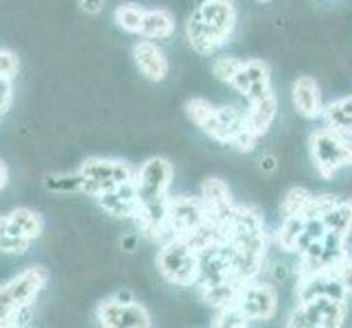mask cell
<instances>
[{
    "label": "cell",
    "instance_id": "obj_1",
    "mask_svg": "<svg viewBox=\"0 0 352 328\" xmlns=\"http://www.w3.org/2000/svg\"><path fill=\"white\" fill-rule=\"evenodd\" d=\"M226 232L234 278L241 285L256 281L258 274L263 272L267 245H270L263 217L254 208H248V206H234V210L226 223Z\"/></svg>",
    "mask_w": 352,
    "mask_h": 328
},
{
    "label": "cell",
    "instance_id": "obj_2",
    "mask_svg": "<svg viewBox=\"0 0 352 328\" xmlns=\"http://www.w3.org/2000/svg\"><path fill=\"white\" fill-rule=\"evenodd\" d=\"M157 272L175 287H192L199 278V254L182 237H168L160 243L155 256Z\"/></svg>",
    "mask_w": 352,
    "mask_h": 328
},
{
    "label": "cell",
    "instance_id": "obj_3",
    "mask_svg": "<svg viewBox=\"0 0 352 328\" xmlns=\"http://www.w3.org/2000/svg\"><path fill=\"white\" fill-rule=\"evenodd\" d=\"M311 160L315 171L324 179H331L339 168L352 164V142L348 136H342L329 127H322L309 138Z\"/></svg>",
    "mask_w": 352,
    "mask_h": 328
},
{
    "label": "cell",
    "instance_id": "obj_4",
    "mask_svg": "<svg viewBox=\"0 0 352 328\" xmlns=\"http://www.w3.org/2000/svg\"><path fill=\"white\" fill-rule=\"evenodd\" d=\"M77 175H79V190L96 197V195H101L103 190L127 184V182L136 177V171L123 160L88 157V160L81 164Z\"/></svg>",
    "mask_w": 352,
    "mask_h": 328
},
{
    "label": "cell",
    "instance_id": "obj_5",
    "mask_svg": "<svg viewBox=\"0 0 352 328\" xmlns=\"http://www.w3.org/2000/svg\"><path fill=\"white\" fill-rule=\"evenodd\" d=\"M346 320V300L318 296L307 302H298L291 311L289 328H339Z\"/></svg>",
    "mask_w": 352,
    "mask_h": 328
},
{
    "label": "cell",
    "instance_id": "obj_6",
    "mask_svg": "<svg viewBox=\"0 0 352 328\" xmlns=\"http://www.w3.org/2000/svg\"><path fill=\"white\" fill-rule=\"evenodd\" d=\"M210 217L201 197H168L166 204V232L168 237H184Z\"/></svg>",
    "mask_w": 352,
    "mask_h": 328
},
{
    "label": "cell",
    "instance_id": "obj_7",
    "mask_svg": "<svg viewBox=\"0 0 352 328\" xmlns=\"http://www.w3.org/2000/svg\"><path fill=\"white\" fill-rule=\"evenodd\" d=\"M96 320L105 328H149L151 315L140 302H120L116 298L101 300L96 305Z\"/></svg>",
    "mask_w": 352,
    "mask_h": 328
},
{
    "label": "cell",
    "instance_id": "obj_8",
    "mask_svg": "<svg viewBox=\"0 0 352 328\" xmlns=\"http://www.w3.org/2000/svg\"><path fill=\"white\" fill-rule=\"evenodd\" d=\"M234 305L248 315L250 322H270L278 311V294L272 285L250 281L239 287Z\"/></svg>",
    "mask_w": 352,
    "mask_h": 328
},
{
    "label": "cell",
    "instance_id": "obj_9",
    "mask_svg": "<svg viewBox=\"0 0 352 328\" xmlns=\"http://www.w3.org/2000/svg\"><path fill=\"white\" fill-rule=\"evenodd\" d=\"M46 283H48L46 267L31 265V267H27V270H22L18 276L11 278L9 283H5V289L20 311H29L33 307V302L38 300V296L42 294Z\"/></svg>",
    "mask_w": 352,
    "mask_h": 328
},
{
    "label": "cell",
    "instance_id": "obj_10",
    "mask_svg": "<svg viewBox=\"0 0 352 328\" xmlns=\"http://www.w3.org/2000/svg\"><path fill=\"white\" fill-rule=\"evenodd\" d=\"M197 254H199L197 287L217 285V283H226V281H236V278H234V267H232V256H230V250H228V243L206 248V250H201Z\"/></svg>",
    "mask_w": 352,
    "mask_h": 328
},
{
    "label": "cell",
    "instance_id": "obj_11",
    "mask_svg": "<svg viewBox=\"0 0 352 328\" xmlns=\"http://www.w3.org/2000/svg\"><path fill=\"white\" fill-rule=\"evenodd\" d=\"M230 86L245 96L248 103L256 101L267 92H272V70L261 59H248L243 62L234 79L230 81Z\"/></svg>",
    "mask_w": 352,
    "mask_h": 328
},
{
    "label": "cell",
    "instance_id": "obj_12",
    "mask_svg": "<svg viewBox=\"0 0 352 328\" xmlns=\"http://www.w3.org/2000/svg\"><path fill=\"white\" fill-rule=\"evenodd\" d=\"M96 201L101 204V208L105 212H110L112 217H118V219H136V215L140 210L133 179L127 182V184L103 190L101 195H96Z\"/></svg>",
    "mask_w": 352,
    "mask_h": 328
},
{
    "label": "cell",
    "instance_id": "obj_13",
    "mask_svg": "<svg viewBox=\"0 0 352 328\" xmlns=\"http://www.w3.org/2000/svg\"><path fill=\"white\" fill-rule=\"evenodd\" d=\"M197 14L210 24V27L221 35L226 42H230L236 29V7L232 0H204L197 7Z\"/></svg>",
    "mask_w": 352,
    "mask_h": 328
},
{
    "label": "cell",
    "instance_id": "obj_14",
    "mask_svg": "<svg viewBox=\"0 0 352 328\" xmlns=\"http://www.w3.org/2000/svg\"><path fill=\"white\" fill-rule=\"evenodd\" d=\"M199 197L204 199L210 217H214L217 221H221L226 226L230 215H232V210H234V206H236L232 201V193H230V186L226 184V182L219 179V177L204 179Z\"/></svg>",
    "mask_w": 352,
    "mask_h": 328
},
{
    "label": "cell",
    "instance_id": "obj_15",
    "mask_svg": "<svg viewBox=\"0 0 352 328\" xmlns=\"http://www.w3.org/2000/svg\"><path fill=\"white\" fill-rule=\"evenodd\" d=\"M133 62H136L140 75L149 81H164L168 75V59L151 40H140L133 44Z\"/></svg>",
    "mask_w": 352,
    "mask_h": 328
},
{
    "label": "cell",
    "instance_id": "obj_16",
    "mask_svg": "<svg viewBox=\"0 0 352 328\" xmlns=\"http://www.w3.org/2000/svg\"><path fill=\"white\" fill-rule=\"evenodd\" d=\"M278 114V99L274 92H267L256 101H250V107L243 112V125H245L254 136H265L270 131L274 118Z\"/></svg>",
    "mask_w": 352,
    "mask_h": 328
},
{
    "label": "cell",
    "instance_id": "obj_17",
    "mask_svg": "<svg viewBox=\"0 0 352 328\" xmlns=\"http://www.w3.org/2000/svg\"><path fill=\"white\" fill-rule=\"evenodd\" d=\"M186 38L192 46V51L199 55H214L221 46L228 44L221 35L197 14V11L186 22Z\"/></svg>",
    "mask_w": 352,
    "mask_h": 328
},
{
    "label": "cell",
    "instance_id": "obj_18",
    "mask_svg": "<svg viewBox=\"0 0 352 328\" xmlns=\"http://www.w3.org/2000/svg\"><path fill=\"white\" fill-rule=\"evenodd\" d=\"M291 99H294V107L298 109L300 116L305 118H320L322 116V92L318 81L313 77H298L294 83V90H291Z\"/></svg>",
    "mask_w": 352,
    "mask_h": 328
},
{
    "label": "cell",
    "instance_id": "obj_19",
    "mask_svg": "<svg viewBox=\"0 0 352 328\" xmlns=\"http://www.w3.org/2000/svg\"><path fill=\"white\" fill-rule=\"evenodd\" d=\"M322 118L329 129L342 133V136H352V96H344L329 105H324Z\"/></svg>",
    "mask_w": 352,
    "mask_h": 328
},
{
    "label": "cell",
    "instance_id": "obj_20",
    "mask_svg": "<svg viewBox=\"0 0 352 328\" xmlns=\"http://www.w3.org/2000/svg\"><path fill=\"white\" fill-rule=\"evenodd\" d=\"M175 31V20L166 9H144L140 35L149 40H168Z\"/></svg>",
    "mask_w": 352,
    "mask_h": 328
},
{
    "label": "cell",
    "instance_id": "obj_21",
    "mask_svg": "<svg viewBox=\"0 0 352 328\" xmlns=\"http://www.w3.org/2000/svg\"><path fill=\"white\" fill-rule=\"evenodd\" d=\"M241 127H243V109L234 105H221V107H217V120L210 131V138L228 144L230 138H232Z\"/></svg>",
    "mask_w": 352,
    "mask_h": 328
},
{
    "label": "cell",
    "instance_id": "obj_22",
    "mask_svg": "<svg viewBox=\"0 0 352 328\" xmlns=\"http://www.w3.org/2000/svg\"><path fill=\"white\" fill-rule=\"evenodd\" d=\"M239 287H241V283H236V281L206 285V287H199V296H201V300L206 302V305L219 311V309L234 305L236 296H239Z\"/></svg>",
    "mask_w": 352,
    "mask_h": 328
},
{
    "label": "cell",
    "instance_id": "obj_23",
    "mask_svg": "<svg viewBox=\"0 0 352 328\" xmlns=\"http://www.w3.org/2000/svg\"><path fill=\"white\" fill-rule=\"evenodd\" d=\"M322 221H324L326 230H333L337 234L350 237V232H352V201L337 199L331 208L322 215Z\"/></svg>",
    "mask_w": 352,
    "mask_h": 328
},
{
    "label": "cell",
    "instance_id": "obj_24",
    "mask_svg": "<svg viewBox=\"0 0 352 328\" xmlns=\"http://www.w3.org/2000/svg\"><path fill=\"white\" fill-rule=\"evenodd\" d=\"M307 226V217L305 215H294V217H285L283 226L278 228L276 232V243L280 245L285 252H298L300 250V239L305 232Z\"/></svg>",
    "mask_w": 352,
    "mask_h": 328
},
{
    "label": "cell",
    "instance_id": "obj_25",
    "mask_svg": "<svg viewBox=\"0 0 352 328\" xmlns=\"http://www.w3.org/2000/svg\"><path fill=\"white\" fill-rule=\"evenodd\" d=\"M31 241L20 234V230L9 221L7 215H0V252L3 254H24Z\"/></svg>",
    "mask_w": 352,
    "mask_h": 328
},
{
    "label": "cell",
    "instance_id": "obj_26",
    "mask_svg": "<svg viewBox=\"0 0 352 328\" xmlns=\"http://www.w3.org/2000/svg\"><path fill=\"white\" fill-rule=\"evenodd\" d=\"M7 217H9V221L20 230V234L27 237L29 241H35L42 234L44 221H42V217L35 210H31V208H16V210H11Z\"/></svg>",
    "mask_w": 352,
    "mask_h": 328
},
{
    "label": "cell",
    "instance_id": "obj_27",
    "mask_svg": "<svg viewBox=\"0 0 352 328\" xmlns=\"http://www.w3.org/2000/svg\"><path fill=\"white\" fill-rule=\"evenodd\" d=\"M186 114L192 123H195L197 127H201L210 136V131L214 127V120H217V107L214 105H210L206 99L195 96V99H190L186 103Z\"/></svg>",
    "mask_w": 352,
    "mask_h": 328
},
{
    "label": "cell",
    "instance_id": "obj_28",
    "mask_svg": "<svg viewBox=\"0 0 352 328\" xmlns=\"http://www.w3.org/2000/svg\"><path fill=\"white\" fill-rule=\"evenodd\" d=\"M142 18H144V9L133 5V3L120 5L114 11V22L118 24V29H123L125 33H138L140 35Z\"/></svg>",
    "mask_w": 352,
    "mask_h": 328
},
{
    "label": "cell",
    "instance_id": "obj_29",
    "mask_svg": "<svg viewBox=\"0 0 352 328\" xmlns=\"http://www.w3.org/2000/svg\"><path fill=\"white\" fill-rule=\"evenodd\" d=\"M311 197H313L311 193H309L307 188H302V186L289 188V190H287V195L283 197V204H280L283 215H285V217H294V215L305 212V208L309 206Z\"/></svg>",
    "mask_w": 352,
    "mask_h": 328
},
{
    "label": "cell",
    "instance_id": "obj_30",
    "mask_svg": "<svg viewBox=\"0 0 352 328\" xmlns=\"http://www.w3.org/2000/svg\"><path fill=\"white\" fill-rule=\"evenodd\" d=\"M212 326H217V328H245V326H250V318L236 305H230L226 309H219Z\"/></svg>",
    "mask_w": 352,
    "mask_h": 328
},
{
    "label": "cell",
    "instance_id": "obj_31",
    "mask_svg": "<svg viewBox=\"0 0 352 328\" xmlns=\"http://www.w3.org/2000/svg\"><path fill=\"white\" fill-rule=\"evenodd\" d=\"M241 66H243V59L239 57H219V59H214V64H212V75L223 83H230L241 70Z\"/></svg>",
    "mask_w": 352,
    "mask_h": 328
},
{
    "label": "cell",
    "instance_id": "obj_32",
    "mask_svg": "<svg viewBox=\"0 0 352 328\" xmlns=\"http://www.w3.org/2000/svg\"><path fill=\"white\" fill-rule=\"evenodd\" d=\"M331 274L337 278L339 285L344 287L346 294L352 296V256H350V254H344V256L333 265Z\"/></svg>",
    "mask_w": 352,
    "mask_h": 328
},
{
    "label": "cell",
    "instance_id": "obj_33",
    "mask_svg": "<svg viewBox=\"0 0 352 328\" xmlns=\"http://www.w3.org/2000/svg\"><path fill=\"white\" fill-rule=\"evenodd\" d=\"M256 140H258V136H254V133L243 125L234 136L230 138L228 144L239 153H250V151H254V147H256Z\"/></svg>",
    "mask_w": 352,
    "mask_h": 328
},
{
    "label": "cell",
    "instance_id": "obj_34",
    "mask_svg": "<svg viewBox=\"0 0 352 328\" xmlns=\"http://www.w3.org/2000/svg\"><path fill=\"white\" fill-rule=\"evenodd\" d=\"M20 70V62L18 57L11 51H0V77L5 79H14Z\"/></svg>",
    "mask_w": 352,
    "mask_h": 328
},
{
    "label": "cell",
    "instance_id": "obj_35",
    "mask_svg": "<svg viewBox=\"0 0 352 328\" xmlns=\"http://www.w3.org/2000/svg\"><path fill=\"white\" fill-rule=\"evenodd\" d=\"M11 99H14V90H11V79L0 77V116L7 114L11 107Z\"/></svg>",
    "mask_w": 352,
    "mask_h": 328
},
{
    "label": "cell",
    "instance_id": "obj_36",
    "mask_svg": "<svg viewBox=\"0 0 352 328\" xmlns=\"http://www.w3.org/2000/svg\"><path fill=\"white\" fill-rule=\"evenodd\" d=\"M79 5H81V11H86L88 16H96L103 11L105 0H79Z\"/></svg>",
    "mask_w": 352,
    "mask_h": 328
},
{
    "label": "cell",
    "instance_id": "obj_37",
    "mask_svg": "<svg viewBox=\"0 0 352 328\" xmlns=\"http://www.w3.org/2000/svg\"><path fill=\"white\" fill-rule=\"evenodd\" d=\"M7 184H9V168L3 160H0V190H5Z\"/></svg>",
    "mask_w": 352,
    "mask_h": 328
},
{
    "label": "cell",
    "instance_id": "obj_38",
    "mask_svg": "<svg viewBox=\"0 0 352 328\" xmlns=\"http://www.w3.org/2000/svg\"><path fill=\"white\" fill-rule=\"evenodd\" d=\"M261 168H263V171H274V168H276V157L274 155H265L263 160H261Z\"/></svg>",
    "mask_w": 352,
    "mask_h": 328
},
{
    "label": "cell",
    "instance_id": "obj_39",
    "mask_svg": "<svg viewBox=\"0 0 352 328\" xmlns=\"http://www.w3.org/2000/svg\"><path fill=\"white\" fill-rule=\"evenodd\" d=\"M114 298L120 300V302H133V296L129 294V291H118V294H116Z\"/></svg>",
    "mask_w": 352,
    "mask_h": 328
},
{
    "label": "cell",
    "instance_id": "obj_40",
    "mask_svg": "<svg viewBox=\"0 0 352 328\" xmlns=\"http://www.w3.org/2000/svg\"><path fill=\"white\" fill-rule=\"evenodd\" d=\"M256 3H272V0H256Z\"/></svg>",
    "mask_w": 352,
    "mask_h": 328
}]
</instances>
